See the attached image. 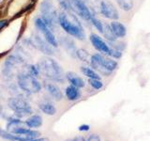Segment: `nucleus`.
I'll list each match as a JSON object with an SVG mask.
<instances>
[{
	"label": "nucleus",
	"instance_id": "nucleus-38",
	"mask_svg": "<svg viewBox=\"0 0 150 141\" xmlns=\"http://www.w3.org/2000/svg\"><path fill=\"white\" fill-rule=\"evenodd\" d=\"M0 1H1V0H0Z\"/></svg>",
	"mask_w": 150,
	"mask_h": 141
},
{
	"label": "nucleus",
	"instance_id": "nucleus-22",
	"mask_svg": "<svg viewBox=\"0 0 150 141\" xmlns=\"http://www.w3.org/2000/svg\"><path fill=\"white\" fill-rule=\"evenodd\" d=\"M101 33L108 41H112L116 40V37L114 35V33H112L110 27V25H108L106 23H103V29Z\"/></svg>",
	"mask_w": 150,
	"mask_h": 141
},
{
	"label": "nucleus",
	"instance_id": "nucleus-21",
	"mask_svg": "<svg viewBox=\"0 0 150 141\" xmlns=\"http://www.w3.org/2000/svg\"><path fill=\"white\" fill-rule=\"evenodd\" d=\"M23 72L27 73L28 74L32 75L33 77H36V78H39L40 77V70L38 65H34V64H26L23 67Z\"/></svg>",
	"mask_w": 150,
	"mask_h": 141
},
{
	"label": "nucleus",
	"instance_id": "nucleus-27",
	"mask_svg": "<svg viewBox=\"0 0 150 141\" xmlns=\"http://www.w3.org/2000/svg\"><path fill=\"white\" fill-rule=\"evenodd\" d=\"M90 23H91L92 25H93L94 26H95L100 33L102 32V29H103V23L100 20V19H98L95 15H93V17L91 18Z\"/></svg>",
	"mask_w": 150,
	"mask_h": 141
},
{
	"label": "nucleus",
	"instance_id": "nucleus-18",
	"mask_svg": "<svg viewBox=\"0 0 150 141\" xmlns=\"http://www.w3.org/2000/svg\"><path fill=\"white\" fill-rule=\"evenodd\" d=\"M65 95L69 101H76L81 97V91H80V88L69 85L65 89Z\"/></svg>",
	"mask_w": 150,
	"mask_h": 141
},
{
	"label": "nucleus",
	"instance_id": "nucleus-7",
	"mask_svg": "<svg viewBox=\"0 0 150 141\" xmlns=\"http://www.w3.org/2000/svg\"><path fill=\"white\" fill-rule=\"evenodd\" d=\"M25 63V58L20 54L11 55L5 60L4 68H3V75L7 79H11L16 72V66Z\"/></svg>",
	"mask_w": 150,
	"mask_h": 141
},
{
	"label": "nucleus",
	"instance_id": "nucleus-36",
	"mask_svg": "<svg viewBox=\"0 0 150 141\" xmlns=\"http://www.w3.org/2000/svg\"><path fill=\"white\" fill-rule=\"evenodd\" d=\"M71 141H86L84 139L83 136H76V137H74L73 139H71Z\"/></svg>",
	"mask_w": 150,
	"mask_h": 141
},
{
	"label": "nucleus",
	"instance_id": "nucleus-14",
	"mask_svg": "<svg viewBox=\"0 0 150 141\" xmlns=\"http://www.w3.org/2000/svg\"><path fill=\"white\" fill-rule=\"evenodd\" d=\"M44 88L47 90L52 98L54 99L55 101H61L63 98V93L61 91V89L59 87L56 86L55 84L50 83V82H45L44 83Z\"/></svg>",
	"mask_w": 150,
	"mask_h": 141
},
{
	"label": "nucleus",
	"instance_id": "nucleus-15",
	"mask_svg": "<svg viewBox=\"0 0 150 141\" xmlns=\"http://www.w3.org/2000/svg\"><path fill=\"white\" fill-rule=\"evenodd\" d=\"M65 77L70 83V85H72V86L76 87L78 88H82L86 86V82L83 81V79L82 77H80L79 75L75 73H72V72L66 73Z\"/></svg>",
	"mask_w": 150,
	"mask_h": 141
},
{
	"label": "nucleus",
	"instance_id": "nucleus-25",
	"mask_svg": "<svg viewBox=\"0 0 150 141\" xmlns=\"http://www.w3.org/2000/svg\"><path fill=\"white\" fill-rule=\"evenodd\" d=\"M76 56L80 59V60H82L83 61V62H86V63H89L90 62V58H91V56L90 55H89V53L86 51V50H84L83 48H80V49H77L76 50Z\"/></svg>",
	"mask_w": 150,
	"mask_h": 141
},
{
	"label": "nucleus",
	"instance_id": "nucleus-11",
	"mask_svg": "<svg viewBox=\"0 0 150 141\" xmlns=\"http://www.w3.org/2000/svg\"><path fill=\"white\" fill-rule=\"evenodd\" d=\"M100 13H101L105 18L111 19L112 21H115L119 18V13L117 9L109 0H101Z\"/></svg>",
	"mask_w": 150,
	"mask_h": 141
},
{
	"label": "nucleus",
	"instance_id": "nucleus-4",
	"mask_svg": "<svg viewBox=\"0 0 150 141\" xmlns=\"http://www.w3.org/2000/svg\"><path fill=\"white\" fill-rule=\"evenodd\" d=\"M40 12L42 20L52 30H55L58 26V13L52 0H43L40 4Z\"/></svg>",
	"mask_w": 150,
	"mask_h": 141
},
{
	"label": "nucleus",
	"instance_id": "nucleus-31",
	"mask_svg": "<svg viewBox=\"0 0 150 141\" xmlns=\"http://www.w3.org/2000/svg\"><path fill=\"white\" fill-rule=\"evenodd\" d=\"M109 56H112V58H120L122 56V53L121 51L119 50H116L115 48H112V47H110V52H109V55H108Z\"/></svg>",
	"mask_w": 150,
	"mask_h": 141
},
{
	"label": "nucleus",
	"instance_id": "nucleus-30",
	"mask_svg": "<svg viewBox=\"0 0 150 141\" xmlns=\"http://www.w3.org/2000/svg\"><path fill=\"white\" fill-rule=\"evenodd\" d=\"M109 44L111 45L112 48H115V49L119 50V51H122V50L125 48L123 42H119V41H117L116 40L115 41H109Z\"/></svg>",
	"mask_w": 150,
	"mask_h": 141
},
{
	"label": "nucleus",
	"instance_id": "nucleus-17",
	"mask_svg": "<svg viewBox=\"0 0 150 141\" xmlns=\"http://www.w3.org/2000/svg\"><path fill=\"white\" fill-rule=\"evenodd\" d=\"M39 108L43 113H45L46 115L54 116L56 114V108H55V106L53 105V103H51L49 100L40 101L39 103Z\"/></svg>",
	"mask_w": 150,
	"mask_h": 141
},
{
	"label": "nucleus",
	"instance_id": "nucleus-35",
	"mask_svg": "<svg viewBox=\"0 0 150 141\" xmlns=\"http://www.w3.org/2000/svg\"><path fill=\"white\" fill-rule=\"evenodd\" d=\"M25 141H48V139L45 138V137H42V138H34V139H29V140H25Z\"/></svg>",
	"mask_w": 150,
	"mask_h": 141
},
{
	"label": "nucleus",
	"instance_id": "nucleus-19",
	"mask_svg": "<svg viewBox=\"0 0 150 141\" xmlns=\"http://www.w3.org/2000/svg\"><path fill=\"white\" fill-rule=\"evenodd\" d=\"M26 126L30 129H37L40 128L42 125L43 121H42V118L40 115H31L27 120L25 121Z\"/></svg>",
	"mask_w": 150,
	"mask_h": 141
},
{
	"label": "nucleus",
	"instance_id": "nucleus-24",
	"mask_svg": "<svg viewBox=\"0 0 150 141\" xmlns=\"http://www.w3.org/2000/svg\"><path fill=\"white\" fill-rule=\"evenodd\" d=\"M81 72L83 75H86L89 79H100V76L98 75V73H96L93 69L86 67V66H82L81 67Z\"/></svg>",
	"mask_w": 150,
	"mask_h": 141
},
{
	"label": "nucleus",
	"instance_id": "nucleus-1",
	"mask_svg": "<svg viewBox=\"0 0 150 141\" xmlns=\"http://www.w3.org/2000/svg\"><path fill=\"white\" fill-rule=\"evenodd\" d=\"M58 26L69 36L76 38L77 40L80 41L86 40V33L83 31V28L78 18L74 13H72V11L59 12Z\"/></svg>",
	"mask_w": 150,
	"mask_h": 141
},
{
	"label": "nucleus",
	"instance_id": "nucleus-2",
	"mask_svg": "<svg viewBox=\"0 0 150 141\" xmlns=\"http://www.w3.org/2000/svg\"><path fill=\"white\" fill-rule=\"evenodd\" d=\"M40 73L44 75L46 78L52 80L54 82L63 83L65 79V74L62 67L57 61L50 56L42 58L38 63Z\"/></svg>",
	"mask_w": 150,
	"mask_h": 141
},
{
	"label": "nucleus",
	"instance_id": "nucleus-13",
	"mask_svg": "<svg viewBox=\"0 0 150 141\" xmlns=\"http://www.w3.org/2000/svg\"><path fill=\"white\" fill-rule=\"evenodd\" d=\"M58 44H60L63 47V49L67 52V53L72 56H76V46H75L74 41L72 39L67 36H61L58 39Z\"/></svg>",
	"mask_w": 150,
	"mask_h": 141
},
{
	"label": "nucleus",
	"instance_id": "nucleus-34",
	"mask_svg": "<svg viewBox=\"0 0 150 141\" xmlns=\"http://www.w3.org/2000/svg\"><path fill=\"white\" fill-rule=\"evenodd\" d=\"M7 24H8L7 20H1V21H0V30H1L5 26H7Z\"/></svg>",
	"mask_w": 150,
	"mask_h": 141
},
{
	"label": "nucleus",
	"instance_id": "nucleus-32",
	"mask_svg": "<svg viewBox=\"0 0 150 141\" xmlns=\"http://www.w3.org/2000/svg\"><path fill=\"white\" fill-rule=\"evenodd\" d=\"M89 129H90V126L87 125V124H83V125H80L78 130L80 132H87L89 131Z\"/></svg>",
	"mask_w": 150,
	"mask_h": 141
},
{
	"label": "nucleus",
	"instance_id": "nucleus-3",
	"mask_svg": "<svg viewBox=\"0 0 150 141\" xmlns=\"http://www.w3.org/2000/svg\"><path fill=\"white\" fill-rule=\"evenodd\" d=\"M89 63L92 66V68L97 70L98 72H100L105 76L110 75L111 73L117 68V62L115 60L106 58L101 54H95L91 56Z\"/></svg>",
	"mask_w": 150,
	"mask_h": 141
},
{
	"label": "nucleus",
	"instance_id": "nucleus-5",
	"mask_svg": "<svg viewBox=\"0 0 150 141\" xmlns=\"http://www.w3.org/2000/svg\"><path fill=\"white\" fill-rule=\"evenodd\" d=\"M17 83L19 88L27 94L39 93L41 89V84L38 78L33 77L23 70L17 74Z\"/></svg>",
	"mask_w": 150,
	"mask_h": 141
},
{
	"label": "nucleus",
	"instance_id": "nucleus-26",
	"mask_svg": "<svg viewBox=\"0 0 150 141\" xmlns=\"http://www.w3.org/2000/svg\"><path fill=\"white\" fill-rule=\"evenodd\" d=\"M116 3L125 11H129L133 9V0H116Z\"/></svg>",
	"mask_w": 150,
	"mask_h": 141
},
{
	"label": "nucleus",
	"instance_id": "nucleus-10",
	"mask_svg": "<svg viewBox=\"0 0 150 141\" xmlns=\"http://www.w3.org/2000/svg\"><path fill=\"white\" fill-rule=\"evenodd\" d=\"M31 45H33L37 48L39 51H40L42 54H44L46 56H54L55 51H54V47L52 46L50 43H48L45 39H42V38L38 35L35 34L31 38Z\"/></svg>",
	"mask_w": 150,
	"mask_h": 141
},
{
	"label": "nucleus",
	"instance_id": "nucleus-37",
	"mask_svg": "<svg viewBox=\"0 0 150 141\" xmlns=\"http://www.w3.org/2000/svg\"><path fill=\"white\" fill-rule=\"evenodd\" d=\"M66 141H71V139H68V140H66Z\"/></svg>",
	"mask_w": 150,
	"mask_h": 141
},
{
	"label": "nucleus",
	"instance_id": "nucleus-29",
	"mask_svg": "<svg viewBox=\"0 0 150 141\" xmlns=\"http://www.w3.org/2000/svg\"><path fill=\"white\" fill-rule=\"evenodd\" d=\"M88 83L94 89H100L103 87V83L100 79H89Z\"/></svg>",
	"mask_w": 150,
	"mask_h": 141
},
{
	"label": "nucleus",
	"instance_id": "nucleus-28",
	"mask_svg": "<svg viewBox=\"0 0 150 141\" xmlns=\"http://www.w3.org/2000/svg\"><path fill=\"white\" fill-rule=\"evenodd\" d=\"M57 2L59 4V6L61 9H63V11L66 12H70L71 11V9H70V4H69V0H57Z\"/></svg>",
	"mask_w": 150,
	"mask_h": 141
},
{
	"label": "nucleus",
	"instance_id": "nucleus-23",
	"mask_svg": "<svg viewBox=\"0 0 150 141\" xmlns=\"http://www.w3.org/2000/svg\"><path fill=\"white\" fill-rule=\"evenodd\" d=\"M100 2H101V0H86V5L88 9H90V11L93 13V15H95L96 13L100 12Z\"/></svg>",
	"mask_w": 150,
	"mask_h": 141
},
{
	"label": "nucleus",
	"instance_id": "nucleus-9",
	"mask_svg": "<svg viewBox=\"0 0 150 141\" xmlns=\"http://www.w3.org/2000/svg\"><path fill=\"white\" fill-rule=\"evenodd\" d=\"M35 26L38 29L40 30L41 34L43 35L45 41L48 42V43H50L52 46L54 47V48H56V47L58 46V41L55 35L54 34V31L46 26V24L43 22V20H42L41 18L38 17L35 19Z\"/></svg>",
	"mask_w": 150,
	"mask_h": 141
},
{
	"label": "nucleus",
	"instance_id": "nucleus-20",
	"mask_svg": "<svg viewBox=\"0 0 150 141\" xmlns=\"http://www.w3.org/2000/svg\"><path fill=\"white\" fill-rule=\"evenodd\" d=\"M22 127H27L25 122L21 120L20 119H11L8 121V123L7 124V130L8 133L13 134L17 129L22 128Z\"/></svg>",
	"mask_w": 150,
	"mask_h": 141
},
{
	"label": "nucleus",
	"instance_id": "nucleus-8",
	"mask_svg": "<svg viewBox=\"0 0 150 141\" xmlns=\"http://www.w3.org/2000/svg\"><path fill=\"white\" fill-rule=\"evenodd\" d=\"M69 4L71 11L76 13L79 17H81L86 22L90 23L91 18L93 17V13L88 9L86 2L83 0H69Z\"/></svg>",
	"mask_w": 150,
	"mask_h": 141
},
{
	"label": "nucleus",
	"instance_id": "nucleus-16",
	"mask_svg": "<svg viewBox=\"0 0 150 141\" xmlns=\"http://www.w3.org/2000/svg\"><path fill=\"white\" fill-rule=\"evenodd\" d=\"M110 27L116 38H123L127 34V29L123 24L117 21H112L110 24Z\"/></svg>",
	"mask_w": 150,
	"mask_h": 141
},
{
	"label": "nucleus",
	"instance_id": "nucleus-12",
	"mask_svg": "<svg viewBox=\"0 0 150 141\" xmlns=\"http://www.w3.org/2000/svg\"><path fill=\"white\" fill-rule=\"evenodd\" d=\"M89 40H90V42L94 46V48H95L96 50H98L100 53H101L102 55H105V56L109 55L110 46L108 45L100 36L93 33V34H91L90 36H89Z\"/></svg>",
	"mask_w": 150,
	"mask_h": 141
},
{
	"label": "nucleus",
	"instance_id": "nucleus-33",
	"mask_svg": "<svg viewBox=\"0 0 150 141\" xmlns=\"http://www.w3.org/2000/svg\"><path fill=\"white\" fill-rule=\"evenodd\" d=\"M86 141H100V139L98 135H91Z\"/></svg>",
	"mask_w": 150,
	"mask_h": 141
},
{
	"label": "nucleus",
	"instance_id": "nucleus-6",
	"mask_svg": "<svg viewBox=\"0 0 150 141\" xmlns=\"http://www.w3.org/2000/svg\"><path fill=\"white\" fill-rule=\"evenodd\" d=\"M8 106L14 112L18 119L30 116L32 114V108L30 105L21 96L8 98Z\"/></svg>",
	"mask_w": 150,
	"mask_h": 141
}]
</instances>
